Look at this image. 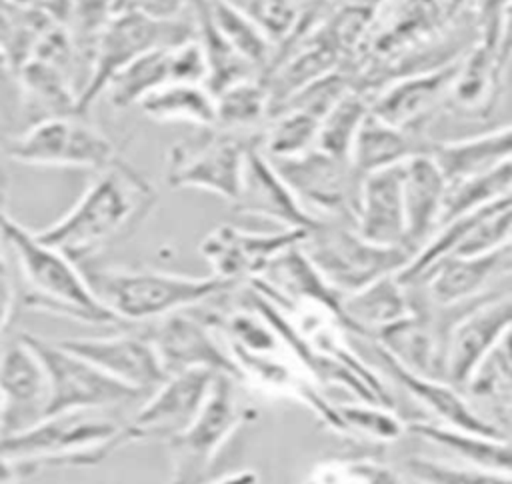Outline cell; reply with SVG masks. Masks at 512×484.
Returning a JSON list of instances; mask_svg holds the SVG:
<instances>
[{
  "label": "cell",
  "mask_w": 512,
  "mask_h": 484,
  "mask_svg": "<svg viewBox=\"0 0 512 484\" xmlns=\"http://www.w3.org/2000/svg\"><path fill=\"white\" fill-rule=\"evenodd\" d=\"M158 192L152 182L122 158L94 172L74 206L36 236L88 266L98 254L132 236L152 214Z\"/></svg>",
  "instance_id": "obj_1"
},
{
  "label": "cell",
  "mask_w": 512,
  "mask_h": 484,
  "mask_svg": "<svg viewBox=\"0 0 512 484\" xmlns=\"http://www.w3.org/2000/svg\"><path fill=\"white\" fill-rule=\"evenodd\" d=\"M0 238L16 262L20 300L26 308L92 326L118 324L92 292L82 268L4 210L0 212Z\"/></svg>",
  "instance_id": "obj_2"
},
{
  "label": "cell",
  "mask_w": 512,
  "mask_h": 484,
  "mask_svg": "<svg viewBox=\"0 0 512 484\" xmlns=\"http://www.w3.org/2000/svg\"><path fill=\"white\" fill-rule=\"evenodd\" d=\"M100 304L118 320L140 326L200 306L238 284L216 276H184L154 268L80 266Z\"/></svg>",
  "instance_id": "obj_3"
},
{
  "label": "cell",
  "mask_w": 512,
  "mask_h": 484,
  "mask_svg": "<svg viewBox=\"0 0 512 484\" xmlns=\"http://www.w3.org/2000/svg\"><path fill=\"white\" fill-rule=\"evenodd\" d=\"M126 416L112 410H74L52 414L34 426L0 438V452L26 462L36 472L48 468H86L124 446Z\"/></svg>",
  "instance_id": "obj_4"
},
{
  "label": "cell",
  "mask_w": 512,
  "mask_h": 484,
  "mask_svg": "<svg viewBox=\"0 0 512 484\" xmlns=\"http://www.w3.org/2000/svg\"><path fill=\"white\" fill-rule=\"evenodd\" d=\"M242 382L216 374L208 396L194 420L172 440L166 442L170 452V484H206L220 450L250 420L256 408L246 402Z\"/></svg>",
  "instance_id": "obj_5"
},
{
  "label": "cell",
  "mask_w": 512,
  "mask_h": 484,
  "mask_svg": "<svg viewBox=\"0 0 512 484\" xmlns=\"http://www.w3.org/2000/svg\"><path fill=\"white\" fill-rule=\"evenodd\" d=\"M260 132H232L218 126L172 144L166 154V184L216 194L230 204L240 196L248 152L260 148Z\"/></svg>",
  "instance_id": "obj_6"
},
{
  "label": "cell",
  "mask_w": 512,
  "mask_h": 484,
  "mask_svg": "<svg viewBox=\"0 0 512 484\" xmlns=\"http://www.w3.org/2000/svg\"><path fill=\"white\" fill-rule=\"evenodd\" d=\"M302 250L324 280L342 296L388 274H398L414 256L404 246L370 242L354 224L340 220H318L306 232Z\"/></svg>",
  "instance_id": "obj_7"
},
{
  "label": "cell",
  "mask_w": 512,
  "mask_h": 484,
  "mask_svg": "<svg viewBox=\"0 0 512 484\" xmlns=\"http://www.w3.org/2000/svg\"><path fill=\"white\" fill-rule=\"evenodd\" d=\"M194 40V24L180 18H158L138 8H114L94 52L86 88L76 100V112L88 114L92 102L110 80L128 64L156 48L178 46Z\"/></svg>",
  "instance_id": "obj_8"
},
{
  "label": "cell",
  "mask_w": 512,
  "mask_h": 484,
  "mask_svg": "<svg viewBox=\"0 0 512 484\" xmlns=\"http://www.w3.org/2000/svg\"><path fill=\"white\" fill-rule=\"evenodd\" d=\"M4 152L26 166L98 172L118 156L114 144L86 114L44 116L4 136Z\"/></svg>",
  "instance_id": "obj_9"
},
{
  "label": "cell",
  "mask_w": 512,
  "mask_h": 484,
  "mask_svg": "<svg viewBox=\"0 0 512 484\" xmlns=\"http://www.w3.org/2000/svg\"><path fill=\"white\" fill-rule=\"evenodd\" d=\"M46 372V416L74 410H118L140 404L146 394L98 370L88 360L62 348L56 340L22 332Z\"/></svg>",
  "instance_id": "obj_10"
},
{
  "label": "cell",
  "mask_w": 512,
  "mask_h": 484,
  "mask_svg": "<svg viewBox=\"0 0 512 484\" xmlns=\"http://www.w3.org/2000/svg\"><path fill=\"white\" fill-rule=\"evenodd\" d=\"M268 160L310 216L354 224L362 174L350 160L318 148L292 158Z\"/></svg>",
  "instance_id": "obj_11"
},
{
  "label": "cell",
  "mask_w": 512,
  "mask_h": 484,
  "mask_svg": "<svg viewBox=\"0 0 512 484\" xmlns=\"http://www.w3.org/2000/svg\"><path fill=\"white\" fill-rule=\"evenodd\" d=\"M198 308L180 310L134 328L150 340L168 376L186 370H208L240 380L224 342Z\"/></svg>",
  "instance_id": "obj_12"
},
{
  "label": "cell",
  "mask_w": 512,
  "mask_h": 484,
  "mask_svg": "<svg viewBox=\"0 0 512 484\" xmlns=\"http://www.w3.org/2000/svg\"><path fill=\"white\" fill-rule=\"evenodd\" d=\"M214 376L208 370L170 374L126 416L122 432L124 446L148 440L168 442L178 436L202 408Z\"/></svg>",
  "instance_id": "obj_13"
},
{
  "label": "cell",
  "mask_w": 512,
  "mask_h": 484,
  "mask_svg": "<svg viewBox=\"0 0 512 484\" xmlns=\"http://www.w3.org/2000/svg\"><path fill=\"white\" fill-rule=\"evenodd\" d=\"M512 326V292L492 290L466 308L450 326L442 378L464 390L476 368Z\"/></svg>",
  "instance_id": "obj_14"
},
{
  "label": "cell",
  "mask_w": 512,
  "mask_h": 484,
  "mask_svg": "<svg viewBox=\"0 0 512 484\" xmlns=\"http://www.w3.org/2000/svg\"><path fill=\"white\" fill-rule=\"evenodd\" d=\"M304 230L282 228L278 232H252L232 224H220L200 242V254L212 268V276L232 284H246L284 250L304 240Z\"/></svg>",
  "instance_id": "obj_15"
},
{
  "label": "cell",
  "mask_w": 512,
  "mask_h": 484,
  "mask_svg": "<svg viewBox=\"0 0 512 484\" xmlns=\"http://www.w3.org/2000/svg\"><path fill=\"white\" fill-rule=\"evenodd\" d=\"M208 68L200 44L188 40L178 46L156 48L146 52L106 86V98L116 110L138 106L142 98L172 82H200L206 84Z\"/></svg>",
  "instance_id": "obj_16"
},
{
  "label": "cell",
  "mask_w": 512,
  "mask_h": 484,
  "mask_svg": "<svg viewBox=\"0 0 512 484\" xmlns=\"http://www.w3.org/2000/svg\"><path fill=\"white\" fill-rule=\"evenodd\" d=\"M56 342L72 354L88 360L104 374L144 392L146 396L168 378L154 346L134 326L114 336L62 338Z\"/></svg>",
  "instance_id": "obj_17"
},
{
  "label": "cell",
  "mask_w": 512,
  "mask_h": 484,
  "mask_svg": "<svg viewBox=\"0 0 512 484\" xmlns=\"http://www.w3.org/2000/svg\"><path fill=\"white\" fill-rule=\"evenodd\" d=\"M458 64L460 60L390 80L368 96L370 112L392 126L426 134L424 124L448 104Z\"/></svg>",
  "instance_id": "obj_18"
},
{
  "label": "cell",
  "mask_w": 512,
  "mask_h": 484,
  "mask_svg": "<svg viewBox=\"0 0 512 484\" xmlns=\"http://www.w3.org/2000/svg\"><path fill=\"white\" fill-rule=\"evenodd\" d=\"M368 352L374 358L378 370L392 378L398 386H402L428 412H432L442 426L470 434L508 438L496 426H492L456 386L448 384L442 378H432L408 370L372 340L368 344Z\"/></svg>",
  "instance_id": "obj_19"
},
{
  "label": "cell",
  "mask_w": 512,
  "mask_h": 484,
  "mask_svg": "<svg viewBox=\"0 0 512 484\" xmlns=\"http://www.w3.org/2000/svg\"><path fill=\"white\" fill-rule=\"evenodd\" d=\"M0 394L4 406L2 436L22 432L46 418V372L20 336L0 350Z\"/></svg>",
  "instance_id": "obj_20"
},
{
  "label": "cell",
  "mask_w": 512,
  "mask_h": 484,
  "mask_svg": "<svg viewBox=\"0 0 512 484\" xmlns=\"http://www.w3.org/2000/svg\"><path fill=\"white\" fill-rule=\"evenodd\" d=\"M500 272H512V256L508 246L472 256H444L410 284H416L430 304L446 308L468 304L488 294V284Z\"/></svg>",
  "instance_id": "obj_21"
},
{
  "label": "cell",
  "mask_w": 512,
  "mask_h": 484,
  "mask_svg": "<svg viewBox=\"0 0 512 484\" xmlns=\"http://www.w3.org/2000/svg\"><path fill=\"white\" fill-rule=\"evenodd\" d=\"M232 208L238 214L264 218L288 230L308 232L318 222L304 210L260 148L248 152L242 190Z\"/></svg>",
  "instance_id": "obj_22"
},
{
  "label": "cell",
  "mask_w": 512,
  "mask_h": 484,
  "mask_svg": "<svg viewBox=\"0 0 512 484\" xmlns=\"http://www.w3.org/2000/svg\"><path fill=\"white\" fill-rule=\"evenodd\" d=\"M450 180L432 152L418 154L402 166V200L406 218V240L416 254L438 230Z\"/></svg>",
  "instance_id": "obj_23"
},
{
  "label": "cell",
  "mask_w": 512,
  "mask_h": 484,
  "mask_svg": "<svg viewBox=\"0 0 512 484\" xmlns=\"http://www.w3.org/2000/svg\"><path fill=\"white\" fill-rule=\"evenodd\" d=\"M402 166H390L362 176L354 226L370 242L410 250L402 200Z\"/></svg>",
  "instance_id": "obj_24"
},
{
  "label": "cell",
  "mask_w": 512,
  "mask_h": 484,
  "mask_svg": "<svg viewBox=\"0 0 512 484\" xmlns=\"http://www.w3.org/2000/svg\"><path fill=\"white\" fill-rule=\"evenodd\" d=\"M412 314L408 286L398 274H388L376 282L342 296V318L350 334L374 340L382 330Z\"/></svg>",
  "instance_id": "obj_25"
},
{
  "label": "cell",
  "mask_w": 512,
  "mask_h": 484,
  "mask_svg": "<svg viewBox=\"0 0 512 484\" xmlns=\"http://www.w3.org/2000/svg\"><path fill=\"white\" fill-rule=\"evenodd\" d=\"M436 142L424 132L392 126L372 112L362 122L352 146L350 162L364 176L390 166H400L418 154L432 152Z\"/></svg>",
  "instance_id": "obj_26"
},
{
  "label": "cell",
  "mask_w": 512,
  "mask_h": 484,
  "mask_svg": "<svg viewBox=\"0 0 512 484\" xmlns=\"http://www.w3.org/2000/svg\"><path fill=\"white\" fill-rule=\"evenodd\" d=\"M408 434L446 450L460 458L464 464L512 476V440L502 436H484L460 432L432 422H410Z\"/></svg>",
  "instance_id": "obj_27"
},
{
  "label": "cell",
  "mask_w": 512,
  "mask_h": 484,
  "mask_svg": "<svg viewBox=\"0 0 512 484\" xmlns=\"http://www.w3.org/2000/svg\"><path fill=\"white\" fill-rule=\"evenodd\" d=\"M506 68L498 54L474 44L462 58L448 102L466 114L488 116L498 104Z\"/></svg>",
  "instance_id": "obj_28"
},
{
  "label": "cell",
  "mask_w": 512,
  "mask_h": 484,
  "mask_svg": "<svg viewBox=\"0 0 512 484\" xmlns=\"http://www.w3.org/2000/svg\"><path fill=\"white\" fill-rule=\"evenodd\" d=\"M432 154L450 184L470 178L512 158V124L452 142H436Z\"/></svg>",
  "instance_id": "obj_29"
},
{
  "label": "cell",
  "mask_w": 512,
  "mask_h": 484,
  "mask_svg": "<svg viewBox=\"0 0 512 484\" xmlns=\"http://www.w3.org/2000/svg\"><path fill=\"white\" fill-rule=\"evenodd\" d=\"M142 114L160 124H192L196 128L214 126L216 100L206 84L172 82L138 102Z\"/></svg>",
  "instance_id": "obj_30"
},
{
  "label": "cell",
  "mask_w": 512,
  "mask_h": 484,
  "mask_svg": "<svg viewBox=\"0 0 512 484\" xmlns=\"http://www.w3.org/2000/svg\"><path fill=\"white\" fill-rule=\"evenodd\" d=\"M214 126L232 132H260L270 118V92L262 80L246 78L214 94Z\"/></svg>",
  "instance_id": "obj_31"
},
{
  "label": "cell",
  "mask_w": 512,
  "mask_h": 484,
  "mask_svg": "<svg viewBox=\"0 0 512 484\" xmlns=\"http://www.w3.org/2000/svg\"><path fill=\"white\" fill-rule=\"evenodd\" d=\"M320 118L298 108L270 114L262 128L260 150L268 158H292L316 148Z\"/></svg>",
  "instance_id": "obj_32"
},
{
  "label": "cell",
  "mask_w": 512,
  "mask_h": 484,
  "mask_svg": "<svg viewBox=\"0 0 512 484\" xmlns=\"http://www.w3.org/2000/svg\"><path fill=\"white\" fill-rule=\"evenodd\" d=\"M370 114L368 94L348 90L320 120L316 148L336 158L350 160L354 140L366 116Z\"/></svg>",
  "instance_id": "obj_33"
},
{
  "label": "cell",
  "mask_w": 512,
  "mask_h": 484,
  "mask_svg": "<svg viewBox=\"0 0 512 484\" xmlns=\"http://www.w3.org/2000/svg\"><path fill=\"white\" fill-rule=\"evenodd\" d=\"M300 484H408L406 474L372 456H328Z\"/></svg>",
  "instance_id": "obj_34"
},
{
  "label": "cell",
  "mask_w": 512,
  "mask_h": 484,
  "mask_svg": "<svg viewBox=\"0 0 512 484\" xmlns=\"http://www.w3.org/2000/svg\"><path fill=\"white\" fill-rule=\"evenodd\" d=\"M214 24L226 42L254 68L262 70L270 60V38L238 6L228 0H208Z\"/></svg>",
  "instance_id": "obj_35"
},
{
  "label": "cell",
  "mask_w": 512,
  "mask_h": 484,
  "mask_svg": "<svg viewBox=\"0 0 512 484\" xmlns=\"http://www.w3.org/2000/svg\"><path fill=\"white\" fill-rule=\"evenodd\" d=\"M336 410L344 436H362L378 444H390L408 434V424L390 406L358 400L356 404H336Z\"/></svg>",
  "instance_id": "obj_36"
},
{
  "label": "cell",
  "mask_w": 512,
  "mask_h": 484,
  "mask_svg": "<svg viewBox=\"0 0 512 484\" xmlns=\"http://www.w3.org/2000/svg\"><path fill=\"white\" fill-rule=\"evenodd\" d=\"M402 472L416 484H512V476L488 472L470 464L456 466L426 456L406 458Z\"/></svg>",
  "instance_id": "obj_37"
},
{
  "label": "cell",
  "mask_w": 512,
  "mask_h": 484,
  "mask_svg": "<svg viewBox=\"0 0 512 484\" xmlns=\"http://www.w3.org/2000/svg\"><path fill=\"white\" fill-rule=\"evenodd\" d=\"M470 12L478 34L476 44L498 54L500 58V50L510 28L512 0H470Z\"/></svg>",
  "instance_id": "obj_38"
},
{
  "label": "cell",
  "mask_w": 512,
  "mask_h": 484,
  "mask_svg": "<svg viewBox=\"0 0 512 484\" xmlns=\"http://www.w3.org/2000/svg\"><path fill=\"white\" fill-rule=\"evenodd\" d=\"M22 118V96L16 74L0 50V130L2 138L12 134Z\"/></svg>",
  "instance_id": "obj_39"
},
{
  "label": "cell",
  "mask_w": 512,
  "mask_h": 484,
  "mask_svg": "<svg viewBox=\"0 0 512 484\" xmlns=\"http://www.w3.org/2000/svg\"><path fill=\"white\" fill-rule=\"evenodd\" d=\"M16 302V284L12 278V270L8 264L6 248L0 238V336L12 316V308Z\"/></svg>",
  "instance_id": "obj_40"
},
{
  "label": "cell",
  "mask_w": 512,
  "mask_h": 484,
  "mask_svg": "<svg viewBox=\"0 0 512 484\" xmlns=\"http://www.w3.org/2000/svg\"><path fill=\"white\" fill-rule=\"evenodd\" d=\"M34 474L38 472L26 462H20L0 452V484H20Z\"/></svg>",
  "instance_id": "obj_41"
},
{
  "label": "cell",
  "mask_w": 512,
  "mask_h": 484,
  "mask_svg": "<svg viewBox=\"0 0 512 484\" xmlns=\"http://www.w3.org/2000/svg\"><path fill=\"white\" fill-rule=\"evenodd\" d=\"M258 482H260L258 472L248 470V468H242V470L224 474V476H220V478H216V480H210V482H206V484H258Z\"/></svg>",
  "instance_id": "obj_42"
},
{
  "label": "cell",
  "mask_w": 512,
  "mask_h": 484,
  "mask_svg": "<svg viewBox=\"0 0 512 484\" xmlns=\"http://www.w3.org/2000/svg\"><path fill=\"white\" fill-rule=\"evenodd\" d=\"M510 58H512V18H510V28H508L504 46H502V50H500V62L504 64V68H508Z\"/></svg>",
  "instance_id": "obj_43"
},
{
  "label": "cell",
  "mask_w": 512,
  "mask_h": 484,
  "mask_svg": "<svg viewBox=\"0 0 512 484\" xmlns=\"http://www.w3.org/2000/svg\"><path fill=\"white\" fill-rule=\"evenodd\" d=\"M2 196H4V182H2V170H0V212H2Z\"/></svg>",
  "instance_id": "obj_44"
},
{
  "label": "cell",
  "mask_w": 512,
  "mask_h": 484,
  "mask_svg": "<svg viewBox=\"0 0 512 484\" xmlns=\"http://www.w3.org/2000/svg\"><path fill=\"white\" fill-rule=\"evenodd\" d=\"M2 416H4V406H2V394H0V436H2Z\"/></svg>",
  "instance_id": "obj_45"
},
{
  "label": "cell",
  "mask_w": 512,
  "mask_h": 484,
  "mask_svg": "<svg viewBox=\"0 0 512 484\" xmlns=\"http://www.w3.org/2000/svg\"><path fill=\"white\" fill-rule=\"evenodd\" d=\"M508 252H510V256H512V240L508 242Z\"/></svg>",
  "instance_id": "obj_46"
}]
</instances>
